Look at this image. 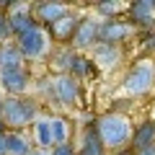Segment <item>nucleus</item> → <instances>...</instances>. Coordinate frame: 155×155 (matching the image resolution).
Instances as JSON below:
<instances>
[{
	"label": "nucleus",
	"instance_id": "obj_9",
	"mask_svg": "<svg viewBox=\"0 0 155 155\" xmlns=\"http://www.w3.org/2000/svg\"><path fill=\"white\" fill-rule=\"evenodd\" d=\"M67 13L70 11H67L65 3H54V0H49V3H36L34 5V18H36L39 26H54Z\"/></svg>",
	"mask_w": 155,
	"mask_h": 155
},
{
	"label": "nucleus",
	"instance_id": "obj_15",
	"mask_svg": "<svg viewBox=\"0 0 155 155\" xmlns=\"http://www.w3.org/2000/svg\"><path fill=\"white\" fill-rule=\"evenodd\" d=\"M34 137H36V145L39 150H47V147H54V134H52V119L41 116L34 122Z\"/></svg>",
	"mask_w": 155,
	"mask_h": 155
},
{
	"label": "nucleus",
	"instance_id": "obj_5",
	"mask_svg": "<svg viewBox=\"0 0 155 155\" xmlns=\"http://www.w3.org/2000/svg\"><path fill=\"white\" fill-rule=\"evenodd\" d=\"M5 13H8V21H11V31L13 36H23L26 31H31V28H36V18H34V13L28 11V5H23V3H5Z\"/></svg>",
	"mask_w": 155,
	"mask_h": 155
},
{
	"label": "nucleus",
	"instance_id": "obj_10",
	"mask_svg": "<svg viewBox=\"0 0 155 155\" xmlns=\"http://www.w3.org/2000/svg\"><path fill=\"white\" fill-rule=\"evenodd\" d=\"M127 13H129V23L134 26H153L155 23V3L150 0H134L127 5Z\"/></svg>",
	"mask_w": 155,
	"mask_h": 155
},
{
	"label": "nucleus",
	"instance_id": "obj_28",
	"mask_svg": "<svg viewBox=\"0 0 155 155\" xmlns=\"http://www.w3.org/2000/svg\"><path fill=\"white\" fill-rule=\"evenodd\" d=\"M0 116H3V98H0Z\"/></svg>",
	"mask_w": 155,
	"mask_h": 155
},
{
	"label": "nucleus",
	"instance_id": "obj_12",
	"mask_svg": "<svg viewBox=\"0 0 155 155\" xmlns=\"http://www.w3.org/2000/svg\"><path fill=\"white\" fill-rule=\"evenodd\" d=\"M78 26H80V21H78V16H72V13H67L65 18H60V21L54 23V26H49V36L57 39V41H67V39L75 36Z\"/></svg>",
	"mask_w": 155,
	"mask_h": 155
},
{
	"label": "nucleus",
	"instance_id": "obj_6",
	"mask_svg": "<svg viewBox=\"0 0 155 155\" xmlns=\"http://www.w3.org/2000/svg\"><path fill=\"white\" fill-rule=\"evenodd\" d=\"M132 34H134V23L122 21V18H109V21H104L101 28H98V44H111L114 47L116 41L132 36Z\"/></svg>",
	"mask_w": 155,
	"mask_h": 155
},
{
	"label": "nucleus",
	"instance_id": "obj_8",
	"mask_svg": "<svg viewBox=\"0 0 155 155\" xmlns=\"http://www.w3.org/2000/svg\"><path fill=\"white\" fill-rule=\"evenodd\" d=\"M52 91H54V96L60 98V104H65V106H72L78 101V96H80L78 78H72V75H54Z\"/></svg>",
	"mask_w": 155,
	"mask_h": 155
},
{
	"label": "nucleus",
	"instance_id": "obj_7",
	"mask_svg": "<svg viewBox=\"0 0 155 155\" xmlns=\"http://www.w3.org/2000/svg\"><path fill=\"white\" fill-rule=\"evenodd\" d=\"M28 83H31V75H28L26 67H11V70H0V85L13 96L26 93Z\"/></svg>",
	"mask_w": 155,
	"mask_h": 155
},
{
	"label": "nucleus",
	"instance_id": "obj_23",
	"mask_svg": "<svg viewBox=\"0 0 155 155\" xmlns=\"http://www.w3.org/2000/svg\"><path fill=\"white\" fill-rule=\"evenodd\" d=\"M49 155H78V153L72 150L70 142H65V145H54V147L49 150Z\"/></svg>",
	"mask_w": 155,
	"mask_h": 155
},
{
	"label": "nucleus",
	"instance_id": "obj_16",
	"mask_svg": "<svg viewBox=\"0 0 155 155\" xmlns=\"http://www.w3.org/2000/svg\"><path fill=\"white\" fill-rule=\"evenodd\" d=\"M11 67H23V54L18 52L16 44H3L0 47V70H11Z\"/></svg>",
	"mask_w": 155,
	"mask_h": 155
},
{
	"label": "nucleus",
	"instance_id": "obj_17",
	"mask_svg": "<svg viewBox=\"0 0 155 155\" xmlns=\"http://www.w3.org/2000/svg\"><path fill=\"white\" fill-rule=\"evenodd\" d=\"M5 140H8V155H28L34 150L31 142H28L21 132H13L11 129V132L5 134Z\"/></svg>",
	"mask_w": 155,
	"mask_h": 155
},
{
	"label": "nucleus",
	"instance_id": "obj_24",
	"mask_svg": "<svg viewBox=\"0 0 155 155\" xmlns=\"http://www.w3.org/2000/svg\"><path fill=\"white\" fill-rule=\"evenodd\" d=\"M8 132H11V129H8ZM5 134H0V155H8V140H5Z\"/></svg>",
	"mask_w": 155,
	"mask_h": 155
},
{
	"label": "nucleus",
	"instance_id": "obj_21",
	"mask_svg": "<svg viewBox=\"0 0 155 155\" xmlns=\"http://www.w3.org/2000/svg\"><path fill=\"white\" fill-rule=\"evenodd\" d=\"M124 3H116V0H111V3H96V11L104 13V16H119V11H124Z\"/></svg>",
	"mask_w": 155,
	"mask_h": 155
},
{
	"label": "nucleus",
	"instance_id": "obj_22",
	"mask_svg": "<svg viewBox=\"0 0 155 155\" xmlns=\"http://www.w3.org/2000/svg\"><path fill=\"white\" fill-rule=\"evenodd\" d=\"M8 36H13V31H11V21H8V13L0 11V47H3V41H5Z\"/></svg>",
	"mask_w": 155,
	"mask_h": 155
},
{
	"label": "nucleus",
	"instance_id": "obj_19",
	"mask_svg": "<svg viewBox=\"0 0 155 155\" xmlns=\"http://www.w3.org/2000/svg\"><path fill=\"white\" fill-rule=\"evenodd\" d=\"M70 75H72V78H93V75H96L93 60H88V57H83V54H75V62H72Z\"/></svg>",
	"mask_w": 155,
	"mask_h": 155
},
{
	"label": "nucleus",
	"instance_id": "obj_25",
	"mask_svg": "<svg viewBox=\"0 0 155 155\" xmlns=\"http://www.w3.org/2000/svg\"><path fill=\"white\" fill-rule=\"evenodd\" d=\"M134 155H155V145H153V147H145V150H140V153H134Z\"/></svg>",
	"mask_w": 155,
	"mask_h": 155
},
{
	"label": "nucleus",
	"instance_id": "obj_1",
	"mask_svg": "<svg viewBox=\"0 0 155 155\" xmlns=\"http://www.w3.org/2000/svg\"><path fill=\"white\" fill-rule=\"evenodd\" d=\"M96 132H98L104 147L119 150V147H124V145H132L134 127H132V122H129V116H124V114H104V116H98V122H96Z\"/></svg>",
	"mask_w": 155,
	"mask_h": 155
},
{
	"label": "nucleus",
	"instance_id": "obj_14",
	"mask_svg": "<svg viewBox=\"0 0 155 155\" xmlns=\"http://www.w3.org/2000/svg\"><path fill=\"white\" fill-rule=\"evenodd\" d=\"M155 145V122H142L140 127H134V134H132V147L137 150H145V147H153Z\"/></svg>",
	"mask_w": 155,
	"mask_h": 155
},
{
	"label": "nucleus",
	"instance_id": "obj_4",
	"mask_svg": "<svg viewBox=\"0 0 155 155\" xmlns=\"http://www.w3.org/2000/svg\"><path fill=\"white\" fill-rule=\"evenodd\" d=\"M49 31H44V26H36L31 31H26L23 36L16 39L18 52L23 54V60H41L49 49Z\"/></svg>",
	"mask_w": 155,
	"mask_h": 155
},
{
	"label": "nucleus",
	"instance_id": "obj_27",
	"mask_svg": "<svg viewBox=\"0 0 155 155\" xmlns=\"http://www.w3.org/2000/svg\"><path fill=\"white\" fill-rule=\"evenodd\" d=\"M5 132H8V124L3 122V116H0V134H5Z\"/></svg>",
	"mask_w": 155,
	"mask_h": 155
},
{
	"label": "nucleus",
	"instance_id": "obj_29",
	"mask_svg": "<svg viewBox=\"0 0 155 155\" xmlns=\"http://www.w3.org/2000/svg\"><path fill=\"white\" fill-rule=\"evenodd\" d=\"M78 155H83V153H78Z\"/></svg>",
	"mask_w": 155,
	"mask_h": 155
},
{
	"label": "nucleus",
	"instance_id": "obj_3",
	"mask_svg": "<svg viewBox=\"0 0 155 155\" xmlns=\"http://www.w3.org/2000/svg\"><path fill=\"white\" fill-rule=\"evenodd\" d=\"M153 85H155V62L142 60L127 72V78L122 83V91L132 93V96H142L147 91H153Z\"/></svg>",
	"mask_w": 155,
	"mask_h": 155
},
{
	"label": "nucleus",
	"instance_id": "obj_26",
	"mask_svg": "<svg viewBox=\"0 0 155 155\" xmlns=\"http://www.w3.org/2000/svg\"><path fill=\"white\" fill-rule=\"evenodd\" d=\"M28 155H49V153H47V150H39V147H34Z\"/></svg>",
	"mask_w": 155,
	"mask_h": 155
},
{
	"label": "nucleus",
	"instance_id": "obj_13",
	"mask_svg": "<svg viewBox=\"0 0 155 155\" xmlns=\"http://www.w3.org/2000/svg\"><path fill=\"white\" fill-rule=\"evenodd\" d=\"M93 65H98L101 70H109V67H116L119 62V49L111 44H96L93 47Z\"/></svg>",
	"mask_w": 155,
	"mask_h": 155
},
{
	"label": "nucleus",
	"instance_id": "obj_2",
	"mask_svg": "<svg viewBox=\"0 0 155 155\" xmlns=\"http://www.w3.org/2000/svg\"><path fill=\"white\" fill-rule=\"evenodd\" d=\"M36 119V104L31 98H3V122L8 124V129L21 132V127H26L28 122Z\"/></svg>",
	"mask_w": 155,
	"mask_h": 155
},
{
	"label": "nucleus",
	"instance_id": "obj_20",
	"mask_svg": "<svg viewBox=\"0 0 155 155\" xmlns=\"http://www.w3.org/2000/svg\"><path fill=\"white\" fill-rule=\"evenodd\" d=\"M52 134H54V145H65L70 134V124L60 116H52Z\"/></svg>",
	"mask_w": 155,
	"mask_h": 155
},
{
	"label": "nucleus",
	"instance_id": "obj_18",
	"mask_svg": "<svg viewBox=\"0 0 155 155\" xmlns=\"http://www.w3.org/2000/svg\"><path fill=\"white\" fill-rule=\"evenodd\" d=\"M80 153L83 155H104L106 153V147H104V142H101L96 129H88L83 134V147H80Z\"/></svg>",
	"mask_w": 155,
	"mask_h": 155
},
{
	"label": "nucleus",
	"instance_id": "obj_11",
	"mask_svg": "<svg viewBox=\"0 0 155 155\" xmlns=\"http://www.w3.org/2000/svg\"><path fill=\"white\" fill-rule=\"evenodd\" d=\"M98 23L96 21H80V26H78L75 36H72V44L78 47V49H85V47H96L98 44Z\"/></svg>",
	"mask_w": 155,
	"mask_h": 155
}]
</instances>
